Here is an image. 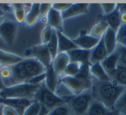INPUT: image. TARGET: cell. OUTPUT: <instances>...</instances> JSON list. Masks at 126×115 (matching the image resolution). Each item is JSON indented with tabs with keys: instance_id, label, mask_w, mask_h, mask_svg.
Returning <instances> with one entry per match:
<instances>
[{
	"instance_id": "6da1fadb",
	"label": "cell",
	"mask_w": 126,
	"mask_h": 115,
	"mask_svg": "<svg viewBox=\"0 0 126 115\" xmlns=\"http://www.w3.org/2000/svg\"><path fill=\"white\" fill-rule=\"evenodd\" d=\"M126 90L114 81H99L95 83L93 87V94L95 100L102 103L109 110H115V104L119 97Z\"/></svg>"
},
{
	"instance_id": "7a4b0ae2",
	"label": "cell",
	"mask_w": 126,
	"mask_h": 115,
	"mask_svg": "<svg viewBox=\"0 0 126 115\" xmlns=\"http://www.w3.org/2000/svg\"><path fill=\"white\" fill-rule=\"evenodd\" d=\"M89 65L84 64L80 72L75 76H63L61 81L75 95H79L91 87L89 76Z\"/></svg>"
},
{
	"instance_id": "3957f363",
	"label": "cell",
	"mask_w": 126,
	"mask_h": 115,
	"mask_svg": "<svg viewBox=\"0 0 126 115\" xmlns=\"http://www.w3.org/2000/svg\"><path fill=\"white\" fill-rule=\"evenodd\" d=\"M40 85L34 86L28 83L18 84L9 87L4 86L0 92V98L2 99H32L39 91Z\"/></svg>"
},
{
	"instance_id": "277c9868",
	"label": "cell",
	"mask_w": 126,
	"mask_h": 115,
	"mask_svg": "<svg viewBox=\"0 0 126 115\" xmlns=\"http://www.w3.org/2000/svg\"><path fill=\"white\" fill-rule=\"evenodd\" d=\"M34 99L36 101L39 102L43 106H44L47 110L64 105L66 103L65 99L56 95L53 92L50 91L46 87V86L44 85L40 86L39 91L35 94Z\"/></svg>"
},
{
	"instance_id": "5b68a950",
	"label": "cell",
	"mask_w": 126,
	"mask_h": 115,
	"mask_svg": "<svg viewBox=\"0 0 126 115\" xmlns=\"http://www.w3.org/2000/svg\"><path fill=\"white\" fill-rule=\"evenodd\" d=\"M27 58H35L47 68L52 64V58L47 48V45H40L28 48L25 52Z\"/></svg>"
},
{
	"instance_id": "8992f818",
	"label": "cell",
	"mask_w": 126,
	"mask_h": 115,
	"mask_svg": "<svg viewBox=\"0 0 126 115\" xmlns=\"http://www.w3.org/2000/svg\"><path fill=\"white\" fill-rule=\"evenodd\" d=\"M91 94L85 92L71 98L69 100L70 109L77 115H82L87 113L91 104Z\"/></svg>"
},
{
	"instance_id": "52a82bcc",
	"label": "cell",
	"mask_w": 126,
	"mask_h": 115,
	"mask_svg": "<svg viewBox=\"0 0 126 115\" xmlns=\"http://www.w3.org/2000/svg\"><path fill=\"white\" fill-rule=\"evenodd\" d=\"M16 31L17 24L12 21H3L0 25V36L9 45H13Z\"/></svg>"
},
{
	"instance_id": "ba28073f",
	"label": "cell",
	"mask_w": 126,
	"mask_h": 115,
	"mask_svg": "<svg viewBox=\"0 0 126 115\" xmlns=\"http://www.w3.org/2000/svg\"><path fill=\"white\" fill-rule=\"evenodd\" d=\"M35 100L28 99H2L0 98V104L14 109L19 115H23L26 109Z\"/></svg>"
},
{
	"instance_id": "9c48e42d",
	"label": "cell",
	"mask_w": 126,
	"mask_h": 115,
	"mask_svg": "<svg viewBox=\"0 0 126 115\" xmlns=\"http://www.w3.org/2000/svg\"><path fill=\"white\" fill-rule=\"evenodd\" d=\"M22 63L29 76V80L47 71V68L35 58H26L22 60Z\"/></svg>"
},
{
	"instance_id": "30bf717a",
	"label": "cell",
	"mask_w": 126,
	"mask_h": 115,
	"mask_svg": "<svg viewBox=\"0 0 126 115\" xmlns=\"http://www.w3.org/2000/svg\"><path fill=\"white\" fill-rule=\"evenodd\" d=\"M108 53L107 48L104 43L103 36L101 38L99 43L91 50V54L89 58V65L95 64V63H101L106 58Z\"/></svg>"
},
{
	"instance_id": "8fae6325",
	"label": "cell",
	"mask_w": 126,
	"mask_h": 115,
	"mask_svg": "<svg viewBox=\"0 0 126 115\" xmlns=\"http://www.w3.org/2000/svg\"><path fill=\"white\" fill-rule=\"evenodd\" d=\"M119 59L120 52L116 48V49L114 52L109 55H107V57L101 63V65L102 66L105 71L107 73V75L109 76L116 70L118 65H119Z\"/></svg>"
},
{
	"instance_id": "7c38bea8",
	"label": "cell",
	"mask_w": 126,
	"mask_h": 115,
	"mask_svg": "<svg viewBox=\"0 0 126 115\" xmlns=\"http://www.w3.org/2000/svg\"><path fill=\"white\" fill-rule=\"evenodd\" d=\"M100 40L101 38L98 39L91 35H88L84 33H81L79 37L73 40V42L78 46V48L86 50H92L99 43Z\"/></svg>"
},
{
	"instance_id": "4fadbf2b",
	"label": "cell",
	"mask_w": 126,
	"mask_h": 115,
	"mask_svg": "<svg viewBox=\"0 0 126 115\" xmlns=\"http://www.w3.org/2000/svg\"><path fill=\"white\" fill-rule=\"evenodd\" d=\"M70 63H79L82 64H89V58L91 54V50L75 48L67 52Z\"/></svg>"
},
{
	"instance_id": "5bb4252c",
	"label": "cell",
	"mask_w": 126,
	"mask_h": 115,
	"mask_svg": "<svg viewBox=\"0 0 126 115\" xmlns=\"http://www.w3.org/2000/svg\"><path fill=\"white\" fill-rule=\"evenodd\" d=\"M69 63L70 58L67 53H59L52 61V68L57 75L61 76Z\"/></svg>"
},
{
	"instance_id": "9a60e30c",
	"label": "cell",
	"mask_w": 126,
	"mask_h": 115,
	"mask_svg": "<svg viewBox=\"0 0 126 115\" xmlns=\"http://www.w3.org/2000/svg\"><path fill=\"white\" fill-rule=\"evenodd\" d=\"M89 8V4L87 3H76V4H71L69 8L65 11L62 12V20L73 17L80 14L86 13Z\"/></svg>"
},
{
	"instance_id": "2e32d148",
	"label": "cell",
	"mask_w": 126,
	"mask_h": 115,
	"mask_svg": "<svg viewBox=\"0 0 126 115\" xmlns=\"http://www.w3.org/2000/svg\"><path fill=\"white\" fill-rule=\"evenodd\" d=\"M57 40H58V53H67L75 48H78V46L73 42V40L65 36L62 34V31L57 30Z\"/></svg>"
},
{
	"instance_id": "e0dca14e",
	"label": "cell",
	"mask_w": 126,
	"mask_h": 115,
	"mask_svg": "<svg viewBox=\"0 0 126 115\" xmlns=\"http://www.w3.org/2000/svg\"><path fill=\"white\" fill-rule=\"evenodd\" d=\"M47 25L51 26L52 29H56L57 30L62 31V12H60L54 8L50 9L47 15Z\"/></svg>"
},
{
	"instance_id": "ac0fdd59",
	"label": "cell",
	"mask_w": 126,
	"mask_h": 115,
	"mask_svg": "<svg viewBox=\"0 0 126 115\" xmlns=\"http://www.w3.org/2000/svg\"><path fill=\"white\" fill-rule=\"evenodd\" d=\"M103 38H104V43L106 48H107V53L109 55L116 49V33L112 29H110V27H108L107 30H106L105 34L103 35Z\"/></svg>"
},
{
	"instance_id": "d6986e66",
	"label": "cell",
	"mask_w": 126,
	"mask_h": 115,
	"mask_svg": "<svg viewBox=\"0 0 126 115\" xmlns=\"http://www.w3.org/2000/svg\"><path fill=\"white\" fill-rule=\"evenodd\" d=\"M105 22L107 23L108 27L112 29L115 33L118 32V30L121 26V21H120V12L118 9V7L115 8L114 12L111 13L106 15Z\"/></svg>"
},
{
	"instance_id": "ffe728a7",
	"label": "cell",
	"mask_w": 126,
	"mask_h": 115,
	"mask_svg": "<svg viewBox=\"0 0 126 115\" xmlns=\"http://www.w3.org/2000/svg\"><path fill=\"white\" fill-rule=\"evenodd\" d=\"M58 75L54 71L52 68V64L49 68H47L46 71V79H45V86L50 91L55 92L56 88L58 84Z\"/></svg>"
},
{
	"instance_id": "44dd1931",
	"label": "cell",
	"mask_w": 126,
	"mask_h": 115,
	"mask_svg": "<svg viewBox=\"0 0 126 115\" xmlns=\"http://www.w3.org/2000/svg\"><path fill=\"white\" fill-rule=\"evenodd\" d=\"M23 60V58L20 56H17L13 53H10L0 50V64L4 65L6 67L16 64Z\"/></svg>"
},
{
	"instance_id": "7402d4cb",
	"label": "cell",
	"mask_w": 126,
	"mask_h": 115,
	"mask_svg": "<svg viewBox=\"0 0 126 115\" xmlns=\"http://www.w3.org/2000/svg\"><path fill=\"white\" fill-rule=\"evenodd\" d=\"M89 71L93 75L96 76V78L98 79L99 81H103V82L112 81L110 77L105 71L102 66L101 65V63H95V64L89 65Z\"/></svg>"
},
{
	"instance_id": "603a6c76",
	"label": "cell",
	"mask_w": 126,
	"mask_h": 115,
	"mask_svg": "<svg viewBox=\"0 0 126 115\" xmlns=\"http://www.w3.org/2000/svg\"><path fill=\"white\" fill-rule=\"evenodd\" d=\"M112 81L117 85L126 88V68L118 66L116 70L110 76Z\"/></svg>"
},
{
	"instance_id": "cb8c5ba5",
	"label": "cell",
	"mask_w": 126,
	"mask_h": 115,
	"mask_svg": "<svg viewBox=\"0 0 126 115\" xmlns=\"http://www.w3.org/2000/svg\"><path fill=\"white\" fill-rule=\"evenodd\" d=\"M40 17V11H39V4L34 3L32 4L31 9L28 12L26 18V25L27 26H32Z\"/></svg>"
},
{
	"instance_id": "d4e9b609",
	"label": "cell",
	"mask_w": 126,
	"mask_h": 115,
	"mask_svg": "<svg viewBox=\"0 0 126 115\" xmlns=\"http://www.w3.org/2000/svg\"><path fill=\"white\" fill-rule=\"evenodd\" d=\"M12 7L13 9L14 17L16 22L18 23H23L26 22V15L28 12L25 7V5L21 3H14L12 5Z\"/></svg>"
},
{
	"instance_id": "484cf974",
	"label": "cell",
	"mask_w": 126,
	"mask_h": 115,
	"mask_svg": "<svg viewBox=\"0 0 126 115\" xmlns=\"http://www.w3.org/2000/svg\"><path fill=\"white\" fill-rule=\"evenodd\" d=\"M110 111L102 103L95 100L90 104L87 115H107Z\"/></svg>"
},
{
	"instance_id": "4316f807",
	"label": "cell",
	"mask_w": 126,
	"mask_h": 115,
	"mask_svg": "<svg viewBox=\"0 0 126 115\" xmlns=\"http://www.w3.org/2000/svg\"><path fill=\"white\" fill-rule=\"evenodd\" d=\"M47 46L49 50L50 54H51L52 61H53L54 58L58 54V40H57V30H53L52 38H51V40H50V41L47 43Z\"/></svg>"
},
{
	"instance_id": "83f0119b",
	"label": "cell",
	"mask_w": 126,
	"mask_h": 115,
	"mask_svg": "<svg viewBox=\"0 0 126 115\" xmlns=\"http://www.w3.org/2000/svg\"><path fill=\"white\" fill-rule=\"evenodd\" d=\"M82 63H70L65 68L64 72H63V76H75L80 72L81 68L83 67Z\"/></svg>"
},
{
	"instance_id": "f1b7e54d",
	"label": "cell",
	"mask_w": 126,
	"mask_h": 115,
	"mask_svg": "<svg viewBox=\"0 0 126 115\" xmlns=\"http://www.w3.org/2000/svg\"><path fill=\"white\" fill-rule=\"evenodd\" d=\"M107 28H108L107 23L105 21H102V22H98L97 25H94V26L92 28L90 35L93 37L100 39V38H102L103 36V35L105 34V32H106V30H107Z\"/></svg>"
},
{
	"instance_id": "f546056e",
	"label": "cell",
	"mask_w": 126,
	"mask_h": 115,
	"mask_svg": "<svg viewBox=\"0 0 126 115\" xmlns=\"http://www.w3.org/2000/svg\"><path fill=\"white\" fill-rule=\"evenodd\" d=\"M117 45L126 48V25H121V26L116 33Z\"/></svg>"
},
{
	"instance_id": "4dcf8cb0",
	"label": "cell",
	"mask_w": 126,
	"mask_h": 115,
	"mask_svg": "<svg viewBox=\"0 0 126 115\" xmlns=\"http://www.w3.org/2000/svg\"><path fill=\"white\" fill-rule=\"evenodd\" d=\"M42 108V104L35 100L34 103L31 104L26 110L25 111L23 115H39Z\"/></svg>"
},
{
	"instance_id": "1f68e13d",
	"label": "cell",
	"mask_w": 126,
	"mask_h": 115,
	"mask_svg": "<svg viewBox=\"0 0 126 115\" xmlns=\"http://www.w3.org/2000/svg\"><path fill=\"white\" fill-rule=\"evenodd\" d=\"M54 29H52L51 26L47 25L46 27H44V29L43 30V31L41 33V40L43 45H47V43L50 41L53 33Z\"/></svg>"
},
{
	"instance_id": "d6a6232c",
	"label": "cell",
	"mask_w": 126,
	"mask_h": 115,
	"mask_svg": "<svg viewBox=\"0 0 126 115\" xmlns=\"http://www.w3.org/2000/svg\"><path fill=\"white\" fill-rule=\"evenodd\" d=\"M12 76V70L9 67H3L0 69V77H1L2 82L5 83V85L11 80Z\"/></svg>"
},
{
	"instance_id": "836d02e7",
	"label": "cell",
	"mask_w": 126,
	"mask_h": 115,
	"mask_svg": "<svg viewBox=\"0 0 126 115\" xmlns=\"http://www.w3.org/2000/svg\"><path fill=\"white\" fill-rule=\"evenodd\" d=\"M47 115H70V108L65 104L52 109Z\"/></svg>"
},
{
	"instance_id": "e575fe53",
	"label": "cell",
	"mask_w": 126,
	"mask_h": 115,
	"mask_svg": "<svg viewBox=\"0 0 126 115\" xmlns=\"http://www.w3.org/2000/svg\"><path fill=\"white\" fill-rule=\"evenodd\" d=\"M115 109L119 110L120 112L122 110H126V90L123 92L116 101L115 104Z\"/></svg>"
},
{
	"instance_id": "d590c367",
	"label": "cell",
	"mask_w": 126,
	"mask_h": 115,
	"mask_svg": "<svg viewBox=\"0 0 126 115\" xmlns=\"http://www.w3.org/2000/svg\"><path fill=\"white\" fill-rule=\"evenodd\" d=\"M116 48L120 52V59L118 66H122V67L126 68V48L119 45H117Z\"/></svg>"
},
{
	"instance_id": "8d00e7d4",
	"label": "cell",
	"mask_w": 126,
	"mask_h": 115,
	"mask_svg": "<svg viewBox=\"0 0 126 115\" xmlns=\"http://www.w3.org/2000/svg\"><path fill=\"white\" fill-rule=\"evenodd\" d=\"M45 79H46V72L40 74V75H38L36 76H34V77H32L31 79H30L27 83L31 84V85L39 86L43 81H45Z\"/></svg>"
},
{
	"instance_id": "74e56055",
	"label": "cell",
	"mask_w": 126,
	"mask_h": 115,
	"mask_svg": "<svg viewBox=\"0 0 126 115\" xmlns=\"http://www.w3.org/2000/svg\"><path fill=\"white\" fill-rule=\"evenodd\" d=\"M101 7H102L105 14L108 15L115 11V8L117 7V4H115V3H102L101 4Z\"/></svg>"
},
{
	"instance_id": "f35d334b",
	"label": "cell",
	"mask_w": 126,
	"mask_h": 115,
	"mask_svg": "<svg viewBox=\"0 0 126 115\" xmlns=\"http://www.w3.org/2000/svg\"><path fill=\"white\" fill-rule=\"evenodd\" d=\"M52 8V4L50 3H42L39 4V11H40V18L44 17L47 15L50 9Z\"/></svg>"
},
{
	"instance_id": "ab89813d",
	"label": "cell",
	"mask_w": 126,
	"mask_h": 115,
	"mask_svg": "<svg viewBox=\"0 0 126 115\" xmlns=\"http://www.w3.org/2000/svg\"><path fill=\"white\" fill-rule=\"evenodd\" d=\"M71 6V3H54L52 5V7L60 12H62L67 10Z\"/></svg>"
},
{
	"instance_id": "60d3db41",
	"label": "cell",
	"mask_w": 126,
	"mask_h": 115,
	"mask_svg": "<svg viewBox=\"0 0 126 115\" xmlns=\"http://www.w3.org/2000/svg\"><path fill=\"white\" fill-rule=\"evenodd\" d=\"M2 114L3 115H19L18 113H17L14 109H12L9 106L2 107Z\"/></svg>"
},
{
	"instance_id": "b9f144b4",
	"label": "cell",
	"mask_w": 126,
	"mask_h": 115,
	"mask_svg": "<svg viewBox=\"0 0 126 115\" xmlns=\"http://www.w3.org/2000/svg\"><path fill=\"white\" fill-rule=\"evenodd\" d=\"M117 7H118V9H119L120 13H125V12H126V3L117 4Z\"/></svg>"
},
{
	"instance_id": "7bdbcfd3",
	"label": "cell",
	"mask_w": 126,
	"mask_h": 115,
	"mask_svg": "<svg viewBox=\"0 0 126 115\" xmlns=\"http://www.w3.org/2000/svg\"><path fill=\"white\" fill-rule=\"evenodd\" d=\"M5 15H6V13H5L4 9H2V7L0 6V25H1L2 22L4 21Z\"/></svg>"
},
{
	"instance_id": "ee69618b",
	"label": "cell",
	"mask_w": 126,
	"mask_h": 115,
	"mask_svg": "<svg viewBox=\"0 0 126 115\" xmlns=\"http://www.w3.org/2000/svg\"><path fill=\"white\" fill-rule=\"evenodd\" d=\"M49 113V110H47V109L45 108L44 106L42 105V108H41V110H40V113L39 115H47Z\"/></svg>"
},
{
	"instance_id": "f6af8a7d",
	"label": "cell",
	"mask_w": 126,
	"mask_h": 115,
	"mask_svg": "<svg viewBox=\"0 0 126 115\" xmlns=\"http://www.w3.org/2000/svg\"><path fill=\"white\" fill-rule=\"evenodd\" d=\"M120 21L123 25H126V12L125 13H120Z\"/></svg>"
},
{
	"instance_id": "bcb514c9",
	"label": "cell",
	"mask_w": 126,
	"mask_h": 115,
	"mask_svg": "<svg viewBox=\"0 0 126 115\" xmlns=\"http://www.w3.org/2000/svg\"><path fill=\"white\" fill-rule=\"evenodd\" d=\"M120 114V112L119 110H112V111H110L107 115H119Z\"/></svg>"
},
{
	"instance_id": "7dc6e473",
	"label": "cell",
	"mask_w": 126,
	"mask_h": 115,
	"mask_svg": "<svg viewBox=\"0 0 126 115\" xmlns=\"http://www.w3.org/2000/svg\"><path fill=\"white\" fill-rule=\"evenodd\" d=\"M3 82H2V79H1V77H0V92L2 91V90L3 89Z\"/></svg>"
},
{
	"instance_id": "c3c4849f",
	"label": "cell",
	"mask_w": 126,
	"mask_h": 115,
	"mask_svg": "<svg viewBox=\"0 0 126 115\" xmlns=\"http://www.w3.org/2000/svg\"><path fill=\"white\" fill-rule=\"evenodd\" d=\"M0 115H3L2 114V108L0 109Z\"/></svg>"
},
{
	"instance_id": "681fc988",
	"label": "cell",
	"mask_w": 126,
	"mask_h": 115,
	"mask_svg": "<svg viewBox=\"0 0 126 115\" xmlns=\"http://www.w3.org/2000/svg\"><path fill=\"white\" fill-rule=\"evenodd\" d=\"M0 68H1V64H0ZM0 69H1V68H0Z\"/></svg>"
}]
</instances>
